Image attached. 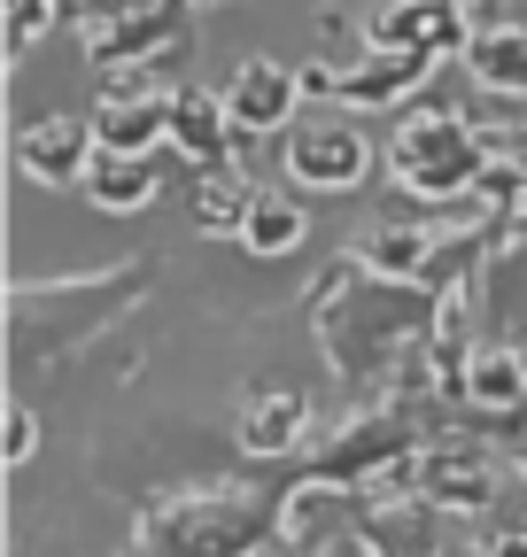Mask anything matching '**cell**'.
Listing matches in <instances>:
<instances>
[{
	"label": "cell",
	"instance_id": "cell-6",
	"mask_svg": "<svg viewBox=\"0 0 527 557\" xmlns=\"http://www.w3.org/2000/svg\"><path fill=\"white\" fill-rule=\"evenodd\" d=\"M86 116L101 132V148H124V156H156L163 139H171V94H156L148 78H124V86L109 78Z\"/></svg>",
	"mask_w": 527,
	"mask_h": 557
},
{
	"label": "cell",
	"instance_id": "cell-19",
	"mask_svg": "<svg viewBox=\"0 0 527 557\" xmlns=\"http://www.w3.org/2000/svg\"><path fill=\"white\" fill-rule=\"evenodd\" d=\"M186 9H218V0H186Z\"/></svg>",
	"mask_w": 527,
	"mask_h": 557
},
{
	"label": "cell",
	"instance_id": "cell-3",
	"mask_svg": "<svg viewBox=\"0 0 527 557\" xmlns=\"http://www.w3.org/2000/svg\"><path fill=\"white\" fill-rule=\"evenodd\" d=\"M365 171H372V139H365L350 116L287 124V178H295V186H310V194H350Z\"/></svg>",
	"mask_w": 527,
	"mask_h": 557
},
{
	"label": "cell",
	"instance_id": "cell-20",
	"mask_svg": "<svg viewBox=\"0 0 527 557\" xmlns=\"http://www.w3.org/2000/svg\"><path fill=\"white\" fill-rule=\"evenodd\" d=\"M519 357H527V341H519Z\"/></svg>",
	"mask_w": 527,
	"mask_h": 557
},
{
	"label": "cell",
	"instance_id": "cell-2",
	"mask_svg": "<svg viewBox=\"0 0 527 557\" xmlns=\"http://www.w3.org/2000/svg\"><path fill=\"white\" fill-rule=\"evenodd\" d=\"M427 70H434V54L380 47V39H372L365 62H303V86H310L318 101H342V109H388V101L419 94Z\"/></svg>",
	"mask_w": 527,
	"mask_h": 557
},
{
	"label": "cell",
	"instance_id": "cell-11",
	"mask_svg": "<svg viewBox=\"0 0 527 557\" xmlns=\"http://www.w3.org/2000/svg\"><path fill=\"white\" fill-rule=\"evenodd\" d=\"M303 434H310V403L295 387H272V395H256L241 410V449L248 457H287Z\"/></svg>",
	"mask_w": 527,
	"mask_h": 557
},
{
	"label": "cell",
	"instance_id": "cell-1",
	"mask_svg": "<svg viewBox=\"0 0 527 557\" xmlns=\"http://www.w3.org/2000/svg\"><path fill=\"white\" fill-rule=\"evenodd\" d=\"M388 171L419 201H457V194L481 186L489 148H481V132L457 109H419V116H404V132L388 139Z\"/></svg>",
	"mask_w": 527,
	"mask_h": 557
},
{
	"label": "cell",
	"instance_id": "cell-8",
	"mask_svg": "<svg viewBox=\"0 0 527 557\" xmlns=\"http://www.w3.org/2000/svg\"><path fill=\"white\" fill-rule=\"evenodd\" d=\"M171 148L194 171H225V156L241 148V124H233L225 94H171Z\"/></svg>",
	"mask_w": 527,
	"mask_h": 557
},
{
	"label": "cell",
	"instance_id": "cell-5",
	"mask_svg": "<svg viewBox=\"0 0 527 557\" xmlns=\"http://www.w3.org/2000/svg\"><path fill=\"white\" fill-rule=\"evenodd\" d=\"M94 156H101L94 116H39V124L16 132V171L32 186H78Z\"/></svg>",
	"mask_w": 527,
	"mask_h": 557
},
{
	"label": "cell",
	"instance_id": "cell-18",
	"mask_svg": "<svg viewBox=\"0 0 527 557\" xmlns=\"http://www.w3.org/2000/svg\"><path fill=\"white\" fill-rule=\"evenodd\" d=\"M32 449H39V418H32L24 403H9V449H0V457H9V472H24Z\"/></svg>",
	"mask_w": 527,
	"mask_h": 557
},
{
	"label": "cell",
	"instance_id": "cell-13",
	"mask_svg": "<svg viewBox=\"0 0 527 557\" xmlns=\"http://www.w3.org/2000/svg\"><path fill=\"white\" fill-rule=\"evenodd\" d=\"M303 233H310L303 201H287V194H256V201H248V225H241L233 240H241L248 256H295Z\"/></svg>",
	"mask_w": 527,
	"mask_h": 557
},
{
	"label": "cell",
	"instance_id": "cell-9",
	"mask_svg": "<svg viewBox=\"0 0 527 557\" xmlns=\"http://www.w3.org/2000/svg\"><path fill=\"white\" fill-rule=\"evenodd\" d=\"M78 194L101 209V218H132V209L156 201V156H124V148H101L78 178Z\"/></svg>",
	"mask_w": 527,
	"mask_h": 557
},
{
	"label": "cell",
	"instance_id": "cell-7",
	"mask_svg": "<svg viewBox=\"0 0 527 557\" xmlns=\"http://www.w3.org/2000/svg\"><path fill=\"white\" fill-rule=\"evenodd\" d=\"M372 39L412 47V54H450L474 39V16H466V0H388L372 16Z\"/></svg>",
	"mask_w": 527,
	"mask_h": 557
},
{
	"label": "cell",
	"instance_id": "cell-10",
	"mask_svg": "<svg viewBox=\"0 0 527 557\" xmlns=\"http://www.w3.org/2000/svg\"><path fill=\"white\" fill-rule=\"evenodd\" d=\"M457 395L474 410H527V357L519 348H466V364H457Z\"/></svg>",
	"mask_w": 527,
	"mask_h": 557
},
{
	"label": "cell",
	"instance_id": "cell-4",
	"mask_svg": "<svg viewBox=\"0 0 527 557\" xmlns=\"http://www.w3.org/2000/svg\"><path fill=\"white\" fill-rule=\"evenodd\" d=\"M303 94H310L303 70H287V62H272V54H241L233 78H225V109H233L241 139H256V132H287L295 109H303Z\"/></svg>",
	"mask_w": 527,
	"mask_h": 557
},
{
	"label": "cell",
	"instance_id": "cell-14",
	"mask_svg": "<svg viewBox=\"0 0 527 557\" xmlns=\"http://www.w3.org/2000/svg\"><path fill=\"white\" fill-rule=\"evenodd\" d=\"M489 465L474 457V449H442L434 465H427V496L434 504H457V511H474V504H489Z\"/></svg>",
	"mask_w": 527,
	"mask_h": 557
},
{
	"label": "cell",
	"instance_id": "cell-15",
	"mask_svg": "<svg viewBox=\"0 0 527 557\" xmlns=\"http://www.w3.org/2000/svg\"><path fill=\"white\" fill-rule=\"evenodd\" d=\"M248 186L233 178V171H210L203 178V194H194V225H203V233H241L248 225Z\"/></svg>",
	"mask_w": 527,
	"mask_h": 557
},
{
	"label": "cell",
	"instance_id": "cell-16",
	"mask_svg": "<svg viewBox=\"0 0 527 557\" xmlns=\"http://www.w3.org/2000/svg\"><path fill=\"white\" fill-rule=\"evenodd\" d=\"M357 256H365L380 278H419V271H427V233H412V225H388V233H372Z\"/></svg>",
	"mask_w": 527,
	"mask_h": 557
},
{
	"label": "cell",
	"instance_id": "cell-17",
	"mask_svg": "<svg viewBox=\"0 0 527 557\" xmlns=\"http://www.w3.org/2000/svg\"><path fill=\"white\" fill-rule=\"evenodd\" d=\"M47 16H62V0H9V47L24 54V47L47 32Z\"/></svg>",
	"mask_w": 527,
	"mask_h": 557
},
{
	"label": "cell",
	"instance_id": "cell-12",
	"mask_svg": "<svg viewBox=\"0 0 527 557\" xmlns=\"http://www.w3.org/2000/svg\"><path fill=\"white\" fill-rule=\"evenodd\" d=\"M466 70L497 94H519L527 101V24H504V32H474L466 39Z\"/></svg>",
	"mask_w": 527,
	"mask_h": 557
}]
</instances>
